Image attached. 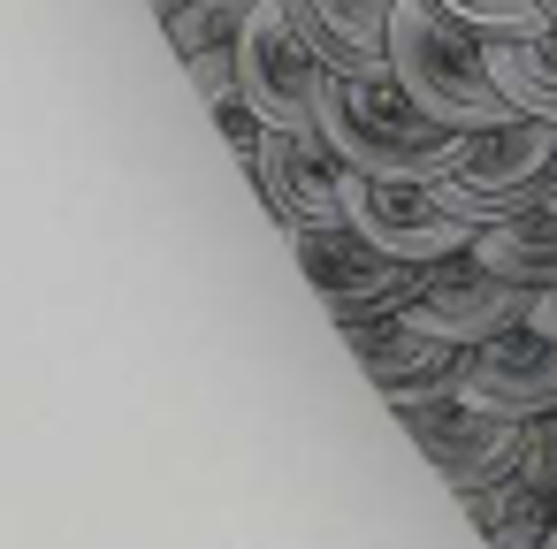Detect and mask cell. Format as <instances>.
<instances>
[{
	"instance_id": "13",
	"label": "cell",
	"mask_w": 557,
	"mask_h": 549,
	"mask_svg": "<svg viewBox=\"0 0 557 549\" xmlns=\"http://www.w3.org/2000/svg\"><path fill=\"white\" fill-rule=\"evenodd\" d=\"M466 526H473L481 541H496V549H542V541L557 534V488H542V481H527V473L488 481V488L466 496Z\"/></svg>"
},
{
	"instance_id": "16",
	"label": "cell",
	"mask_w": 557,
	"mask_h": 549,
	"mask_svg": "<svg viewBox=\"0 0 557 549\" xmlns=\"http://www.w3.org/2000/svg\"><path fill=\"white\" fill-rule=\"evenodd\" d=\"M245 16H252V0H176V9H161V32H169L176 62H191L207 47H237Z\"/></svg>"
},
{
	"instance_id": "23",
	"label": "cell",
	"mask_w": 557,
	"mask_h": 549,
	"mask_svg": "<svg viewBox=\"0 0 557 549\" xmlns=\"http://www.w3.org/2000/svg\"><path fill=\"white\" fill-rule=\"evenodd\" d=\"M549 541H557V534H549Z\"/></svg>"
},
{
	"instance_id": "4",
	"label": "cell",
	"mask_w": 557,
	"mask_h": 549,
	"mask_svg": "<svg viewBox=\"0 0 557 549\" xmlns=\"http://www.w3.org/2000/svg\"><path fill=\"white\" fill-rule=\"evenodd\" d=\"M283 245L298 252L313 298L329 305L336 328L374 321V313H405V298L420 290V267L382 252L374 237H359L351 222H313V229H283Z\"/></svg>"
},
{
	"instance_id": "20",
	"label": "cell",
	"mask_w": 557,
	"mask_h": 549,
	"mask_svg": "<svg viewBox=\"0 0 557 549\" xmlns=\"http://www.w3.org/2000/svg\"><path fill=\"white\" fill-rule=\"evenodd\" d=\"M527 321H534L542 336H557V283H549V290H534V305H527Z\"/></svg>"
},
{
	"instance_id": "3",
	"label": "cell",
	"mask_w": 557,
	"mask_h": 549,
	"mask_svg": "<svg viewBox=\"0 0 557 549\" xmlns=\"http://www.w3.org/2000/svg\"><path fill=\"white\" fill-rule=\"evenodd\" d=\"M435 199L450 214H466L473 229L511 222L527 207L557 199V123L549 115H511L496 130H473V153L435 184Z\"/></svg>"
},
{
	"instance_id": "14",
	"label": "cell",
	"mask_w": 557,
	"mask_h": 549,
	"mask_svg": "<svg viewBox=\"0 0 557 549\" xmlns=\"http://www.w3.org/2000/svg\"><path fill=\"white\" fill-rule=\"evenodd\" d=\"M488 70L511 92L519 115H549L557 123V16H542L534 32H496L488 39Z\"/></svg>"
},
{
	"instance_id": "6",
	"label": "cell",
	"mask_w": 557,
	"mask_h": 549,
	"mask_svg": "<svg viewBox=\"0 0 557 549\" xmlns=\"http://www.w3.org/2000/svg\"><path fill=\"white\" fill-rule=\"evenodd\" d=\"M527 305H534V290H519L511 275H496V267L466 245V252H443V260L420 267V290L405 298V321H420V328H435V336H450V344L466 351V344H481V336L519 328Z\"/></svg>"
},
{
	"instance_id": "1",
	"label": "cell",
	"mask_w": 557,
	"mask_h": 549,
	"mask_svg": "<svg viewBox=\"0 0 557 549\" xmlns=\"http://www.w3.org/2000/svg\"><path fill=\"white\" fill-rule=\"evenodd\" d=\"M313 123H321V138L344 153V169H359V176L443 184V176H450V169L473 153V130H450V123H435V115L412 100V85H405L389 62L321 70Z\"/></svg>"
},
{
	"instance_id": "21",
	"label": "cell",
	"mask_w": 557,
	"mask_h": 549,
	"mask_svg": "<svg viewBox=\"0 0 557 549\" xmlns=\"http://www.w3.org/2000/svg\"><path fill=\"white\" fill-rule=\"evenodd\" d=\"M153 9H176V0H153Z\"/></svg>"
},
{
	"instance_id": "18",
	"label": "cell",
	"mask_w": 557,
	"mask_h": 549,
	"mask_svg": "<svg viewBox=\"0 0 557 549\" xmlns=\"http://www.w3.org/2000/svg\"><path fill=\"white\" fill-rule=\"evenodd\" d=\"M184 70H191V85H199V100H207V108L237 100V47H207V54H191Z\"/></svg>"
},
{
	"instance_id": "12",
	"label": "cell",
	"mask_w": 557,
	"mask_h": 549,
	"mask_svg": "<svg viewBox=\"0 0 557 549\" xmlns=\"http://www.w3.org/2000/svg\"><path fill=\"white\" fill-rule=\"evenodd\" d=\"M283 9L298 16L306 47L329 70H359V62L389 54V9L397 0H283Z\"/></svg>"
},
{
	"instance_id": "15",
	"label": "cell",
	"mask_w": 557,
	"mask_h": 549,
	"mask_svg": "<svg viewBox=\"0 0 557 549\" xmlns=\"http://www.w3.org/2000/svg\"><path fill=\"white\" fill-rule=\"evenodd\" d=\"M473 252H481L496 275H511L519 290H549V283H557V199H549V207H527V214H511V222H488V229L473 237Z\"/></svg>"
},
{
	"instance_id": "10",
	"label": "cell",
	"mask_w": 557,
	"mask_h": 549,
	"mask_svg": "<svg viewBox=\"0 0 557 549\" xmlns=\"http://www.w3.org/2000/svg\"><path fill=\"white\" fill-rule=\"evenodd\" d=\"M344 351L359 359V374L374 382V397H382L389 412L458 389V344L435 336V328H420V321H405V313L351 321V328H344Z\"/></svg>"
},
{
	"instance_id": "17",
	"label": "cell",
	"mask_w": 557,
	"mask_h": 549,
	"mask_svg": "<svg viewBox=\"0 0 557 549\" xmlns=\"http://www.w3.org/2000/svg\"><path fill=\"white\" fill-rule=\"evenodd\" d=\"M443 9H450V16H466V24H473V32H488V39H496V32H534V24L549 16L542 0H443Z\"/></svg>"
},
{
	"instance_id": "8",
	"label": "cell",
	"mask_w": 557,
	"mask_h": 549,
	"mask_svg": "<svg viewBox=\"0 0 557 549\" xmlns=\"http://www.w3.org/2000/svg\"><path fill=\"white\" fill-rule=\"evenodd\" d=\"M321 54L306 47L298 16L283 0H252V16L237 32V92L268 115V123H313V92H321Z\"/></svg>"
},
{
	"instance_id": "5",
	"label": "cell",
	"mask_w": 557,
	"mask_h": 549,
	"mask_svg": "<svg viewBox=\"0 0 557 549\" xmlns=\"http://www.w3.org/2000/svg\"><path fill=\"white\" fill-rule=\"evenodd\" d=\"M405 420V435L420 442V458L458 488V496H473V488H488V481H511L519 465H527V435H534V420H511V412H488V404H473V397H428V404H405L397 412Z\"/></svg>"
},
{
	"instance_id": "2",
	"label": "cell",
	"mask_w": 557,
	"mask_h": 549,
	"mask_svg": "<svg viewBox=\"0 0 557 549\" xmlns=\"http://www.w3.org/2000/svg\"><path fill=\"white\" fill-rule=\"evenodd\" d=\"M382 62L450 130H496V123L519 115L511 92L488 70V32H473L466 16H450L443 0H397V9H389V54Z\"/></svg>"
},
{
	"instance_id": "11",
	"label": "cell",
	"mask_w": 557,
	"mask_h": 549,
	"mask_svg": "<svg viewBox=\"0 0 557 549\" xmlns=\"http://www.w3.org/2000/svg\"><path fill=\"white\" fill-rule=\"evenodd\" d=\"M458 397H473L488 412H511V420L557 412V336H542L534 321H519L504 336L466 344L458 351Z\"/></svg>"
},
{
	"instance_id": "9",
	"label": "cell",
	"mask_w": 557,
	"mask_h": 549,
	"mask_svg": "<svg viewBox=\"0 0 557 549\" xmlns=\"http://www.w3.org/2000/svg\"><path fill=\"white\" fill-rule=\"evenodd\" d=\"M344 153L321 138V123H268V146L252 161V184L283 229L344 222Z\"/></svg>"
},
{
	"instance_id": "19",
	"label": "cell",
	"mask_w": 557,
	"mask_h": 549,
	"mask_svg": "<svg viewBox=\"0 0 557 549\" xmlns=\"http://www.w3.org/2000/svg\"><path fill=\"white\" fill-rule=\"evenodd\" d=\"M519 473L542 481V488H557V412L534 420V435H527V465H519Z\"/></svg>"
},
{
	"instance_id": "22",
	"label": "cell",
	"mask_w": 557,
	"mask_h": 549,
	"mask_svg": "<svg viewBox=\"0 0 557 549\" xmlns=\"http://www.w3.org/2000/svg\"><path fill=\"white\" fill-rule=\"evenodd\" d=\"M542 9H549V16H557V0H542Z\"/></svg>"
},
{
	"instance_id": "7",
	"label": "cell",
	"mask_w": 557,
	"mask_h": 549,
	"mask_svg": "<svg viewBox=\"0 0 557 549\" xmlns=\"http://www.w3.org/2000/svg\"><path fill=\"white\" fill-rule=\"evenodd\" d=\"M344 222L359 229V237H374L382 252H397V260H412V267H428V260H443V252H466L481 229L466 222V214H450L443 199H435V184H405V176H344Z\"/></svg>"
}]
</instances>
